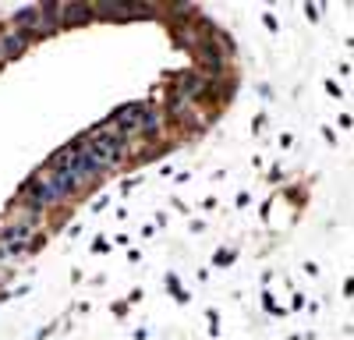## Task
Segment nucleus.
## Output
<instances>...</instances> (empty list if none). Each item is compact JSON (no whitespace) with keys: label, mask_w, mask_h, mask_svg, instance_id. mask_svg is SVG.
I'll return each instance as SVG.
<instances>
[{"label":"nucleus","mask_w":354,"mask_h":340,"mask_svg":"<svg viewBox=\"0 0 354 340\" xmlns=\"http://www.w3.org/2000/svg\"><path fill=\"white\" fill-rule=\"evenodd\" d=\"M78 146H82V153L93 160L100 170H106V167H113L117 160H121V153H124V138L103 124L100 131H93L85 142H78Z\"/></svg>","instance_id":"obj_1"},{"label":"nucleus","mask_w":354,"mask_h":340,"mask_svg":"<svg viewBox=\"0 0 354 340\" xmlns=\"http://www.w3.org/2000/svg\"><path fill=\"white\" fill-rule=\"evenodd\" d=\"M36 238V227L32 223H11L4 234H0V259H11V255H21Z\"/></svg>","instance_id":"obj_2"},{"label":"nucleus","mask_w":354,"mask_h":340,"mask_svg":"<svg viewBox=\"0 0 354 340\" xmlns=\"http://www.w3.org/2000/svg\"><path fill=\"white\" fill-rule=\"evenodd\" d=\"M21 46H25V32H21V28H8V32H0V61L15 57Z\"/></svg>","instance_id":"obj_3"},{"label":"nucleus","mask_w":354,"mask_h":340,"mask_svg":"<svg viewBox=\"0 0 354 340\" xmlns=\"http://www.w3.org/2000/svg\"><path fill=\"white\" fill-rule=\"evenodd\" d=\"M177 93H181V96H195V93H202V82H198L195 75H188V78H181V85H177Z\"/></svg>","instance_id":"obj_4"},{"label":"nucleus","mask_w":354,"mask_h":340,"mask_svg":"<svg viewBox=\"0 0 354 340\" xmlns=\"http://www.w3.org/2000/svg\"><path fill=\"white\" fill-rule=\"evenodd\" d=\"M88 15H93L88 8H64V18H68V21H85Z\"/></svg>","instance_id":"obj_5"}]
</instances>
